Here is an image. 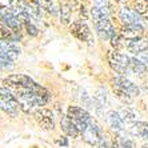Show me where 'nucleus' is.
I'll return each mask as SVG.
<instances>
[{
  "label": "nucleus",
  "instance_id": "1a4fd4ad",
  "mask_svg": "<svg viewBox=\"0 0 148 148\" xmlns=\"http://www.w3.org/2000/svg\"><path fill=\"white\" fill-rule=\"evenodd\" d=\"M67 116L76 124V127L79 128L80 132L84 130V127H86L87 123H88L91 119L88 111L84 110L83 107H77V106H71V107H68Z\"/></svg>",
  "mask_w": 148,
  "mask_h": 148
},
{
  "label": "nucleus",
  "instance_id": "c9c22d12",
  "mask_svg": "<svg viewBox=\"0 0 148 148\" xmlns=\"http://www.w3.org/2000/svg\"><path fill=\"white\" fill-rule=\"evenodd\" d=\"M77 1H79V3H83V1H84V0H77Z\"/></svg>",
  "mask_w": 148,
  "mask_h": 148
},
{
  "label": "nucleus",
  "instance_id": "423d86ee",
  "mask_svg": "<svg viewBox=\"0 0 148 148\" xmlns=\"http://www.w3.org/2000/svg\"><path fill=\"white\" fill-rule=\"evenodd\" d=\"M19 108L20 107L14 91L5 86H0V110H3L10 116L15 117L19 112Z\"/></svg>",
  "mask_w": 148,
  "mask_h": 148
},
{
  "label": "nucleus",
  "instance_id": "39448f33",
  "mask_svg": "<svg viewBox=\"0 0 148 148\" xmlns=\"http://www.w3.org/2000/svg\"><path fill=\"white\" fill-rule=\"evenodd\" d=\"M112 0H93L90 10L91 20L92 23H100L112 19Z\"/></svg>",
  "mask_w": 148,
  "mask_h": 148
},
{
  "label": "nucleus",
  "instance_id": "2f4dec72",
  "mask_svg": "<svg viewBox=\"0 0 148 148\" xmlns=\"http://www.w3.org/2000/svg\"><path fill=\"white\" fill-rule=\"evenodd\" d=\"M28 5H40L39 4V0H24Z\"/></svg>",
  "mask_w": 148,
  "mask_h": 148
},
{
  "label": "nucleus",
  "instance_id": "b1692460",
  "mask_svg": "<svg viewBox=\"0 0 148 148\" xmlns=\"http://www.w3.org/2000/svg\"><path fill=\"white\" fill-rule=\"evenodd\" d=\"M21 24H23V31H25V34L28 36H31V38H36L39 35V27L36 25L35 20L32 17H27L24 20L21 21Z\"/></svg>",
  "mask_w": 148,
  "mask_h": 148
},
{
  "label": "nucleus",
  "instance_id": "20e7f679",
  "mask_svg": "<svg viewBox=\"0 0 148 148\" xmlns=\"http://www.w3.org/2000/svg\"><path fill=\"white\" fill-rule=\"evenodd\" d=\"M68 31L75 39L79 41L84 43L88 45L95 44V38H93V32L91 27L87 24V21L82 20V19H76L71 24L68 25Z\"/></svg>",
  "mask_w": 148,
  "mask_h": 148
},
{
  "label": "nucleus",
  "instance_id": "cd10ccee",
  "mask_svg": "<svg viewBox=\"0 0 148 148\" xmlns=\"http://www.w3.org/2000/svg\"><path fill=\"white\" fill-rule=\"evenodd\" d=\"M117 112L121 116L124 123H132V121L136 120V112L130 107H121Z\"/></svg>",
  "mask_w": 148,
  "mask_h": 148
},
{
  "label": "nucleus",
  "instance_id": "72a5a7b5",
  "mask_svg": "<svg viewBox=\"0 0 148 148\" xmlns=\"http://www.w3.org/2000/svg\"><path fill=\"white\" fill-rule=\"evenodd\" d=\"M115 3H117V4H121V5H123L124 3H125V1H127V0H114Z\"/></svg>",
  "mask_w": 148,
  "mask_h": 148
},
{
  "label": "nucleus",
  "instance_id": "c85d7f7f",
  "mask_svg": "<svg viewBox=\"0 0 148 148\" xmlns=\"http://www.w3.org/2000/svg\"><path fill=\"white\" fill-rule=\"evenodd\" d=\"M134 141L125 136H117L114 141V148H134Z\"/></svg>",
  "mask_w": 148,
  "mask_h": 148
},
{
  "label": "nucleus",
  "instance_id": "f8f14e48",
  "mask_svg": "<svg viewBox=\"0 0 148 148\" xmlns=\"http://www.w3.org/2000/svg\"><path fill=\"white\" fill-rule=\"evenodd\" d=\"M93 29H95L96 36L101 41H110L111 38L117 32V28H116V25L112 23V20L95 23V24H93Z\"/></svg>",
  "mask_w": 148,
  "mask_h": 148
},
{
  "label": "nucleus",
  "instance_id": "f3484780",
  "mask_svg": "<svg viewBox=\"0 0 148 148\" xmlns=\"http://www.w3.org/2000/svg\"><path fill=\"white\" fill-rule=\"evenodd\" d=\"M106 121H107V124L111 127V130H114L116 132H121L124 130V121L117 111H110V112H107Z\"/></svg>",
  "mask_w": 148,
  "mask_h": 148
},
{
  "label": "nucleus",
  "instance_id": "a878e982",
  "mask_svg": "<svg viewBox=\"0 0 148 148\" xmlns=\"http://www.w3.org/2000/svg\"><path fill=\"white\" fill-rule=\"evenodd\" d=\"M110 44H111V48H112V49H116V51H123V49H125V39L123 38V35H121L120 32L117 31L116 34L111 38Z\"/></svg>",
  "mask_w": 148,
  "mask_h": 148
},
{
  "label": "nucleus",
  "instance_id": "5701e85b",
  "mask_svg": "<svg viewBox=\"0 0 148 148\" xmlns=\"http://www.w3.org/2000/svg\"><path fill=\"white\" fill-rule=\"evenodd\" d=\"M39 4L41 10L52 16L60 15V4H58L56 0H39Z\"/></svg>",
  "mask_w": 148,
  "mask_h": 148
},
{
  "label": "nucleus",
  "instance_id": "9b49d317",
  "mask_svg": "<svg viewBox=\"0 0 148 148\" xmlns=\"http://www.w3.org/2000/svg\"><path fill=\"white\" fill-rule=\"evenodd\" d=\"M80 134L83 135V138L87 143H90L91 145H96L101 141V131H100V127L97 125V123L93 120L92 117L90 119V121L87 123V125L84 127Z\"/></svg>",
  "mask_w": 148,
  "mask_h": 148
},
{
  "label": "nucleus",
  "instance_id": "6ab92c4d",
  "mask_svg": "<svg viewBox=\"0 0 148 148\" xmlns=\"http://www.w3.org/2000/svg\"><path fill=\"white\" fill-rule=\"evenodd\" d=\"M60 127H62V130H63L64 134L68 135V136H72V138H76V136L80 134L79 128L76 127V124L73 123L67 115H62V119H60Z\"/></svg>",
  "mask_w": 148,
  "mask_h": 148
},
{
  "label": "nucleus",
  "instance_id": "f704fd0d",
  "mask_svg": "<svg viewBox=\"0 0 148 148\" xmlns=\"http://www.w3.org/2000/svg\"><path fill=\"white\" fill-rule=\"evenodd\" d=\"M141 148H148V144H144V145H143V147H141Z\"/></svg>",
  "mask_w": 148,
  "mask_h": 148
},
{
  "label": "nucleus",
  "instance_id": "393cba45",
  "mask_svg": "<svg viewBox=\"0 0 148 148\" xmlns=\"http://www.w3.org/2000/svg\"><path fill=\"white\" fill-rule=\"evenodd\" d=\"M72 12H73V8L71 5L66 3H60V20H62L63 24L69 25L72 23Z\"/></svg>",
  "mask_w": 148,
  "mask_h": 148
},
{
  "label": "nucleus",
  "instance_id": "aec40b11",
  "mask_svg": "<svg viewBox=\"0 0 148 148\" xmlns=\"http://www.w3.org/2000/svg\"><path fill=\"white\" fill-rule=\"evenodd\" d=\"M131 8L148 23V0H131Z\"/></svg>",
  "mask_w": 148,
  "mask_h": 148
},
{
  "label": "nucleus",
  "instance_id": "0eeeda50",
  "mask_svg": "<svg viewBox=\"0 0 148 148\" xmlns=\"http://www.w3.org/2000/svg\"><path fill=\"white\" fill-rule=\"evenodd\" d=\"M0 21L4 23L11 31L16 32V34H20L23 31V24H21L19 16L8 5H0Z\"/></svg>",
  "mask_w": 148,
  "mask_h": 148
},
{
  "label": "nucleus",
  "instance_id": "9d476101",
  "mask_svg": "<svg viewBox=\"0 0 148 148\" xmlns=\"http://www.w3.org/2000/svg\"><path fill=\"white\" fill-rule=\"evenodd\" d=\"M117 17L120 21V25H130V24H145V21L139 16L130 5H120L117 10Z\"/></svg>",
  "mask_w": 148,
  "mask_h": 148
},
{
  "label": "nucleus",
  "instance_id": "6e6552de",
  "mask_svg": "<svg viewBox=\"0 0 148 148\" xmlns=\"http://www.w3.org/2000/svg\"><path fill=\"white\" fill-rule=\"evenodd\" d=\"M35 84L32 77L24 73H12L5 76L1 80V86H5L11 90H20V88H29Z\"/></svg>",
  "mask_w": 148,
  "mask_h": 148
},
{
  "label": "nucleus",
  "instance_id": "f03ea898",
  "mask_svg": "<svg viewBox=\"0 0 148 148\" xmlns=\"http://www.w3.org/2000/svg\"><path fill=\"white\" fill-rule=\"evenodd\" d=\"M111 87H112L116 97L124 104H131L134 97L140 96L141 93L140 87L121 75H117L111 79Z\"/></svg>",
  "mask_w": 148,
  "mask_h": 148
},
{
  "label": "nucleus",
  "instance_id": "7ed1b4c3",
  "mask_svg": "<svg viewBox=\"0 0 148 148\" xmlns=\"http://www.w3.org/2000/svg\"><path fill=\"white\" fill-rule=\"evenodd\" d=\"M107 63L111 67V69L114 72L119 73L121 76L130 75V63H131V56H128L127 53H123L121 51H116V49H108L107 52Z\"/></svg>",
  "mask_w": 148,
  "mask_h": 148
},
{
  "label": "nucleus",
  "instance_id": "a211bd4d",
  "mask_svg": "<svg viewBox=\"0 0 148 148\" xmlns=\"http://www.w3.org/2000/svg\"><path fill=\"white\" fill-rule=\"evenodd\" d=\"M23 40V35L16 34V32L11 31L7 25L0 21V41H14V43H20Z\"/></svg>",
  "mask_w": 148,
  "mask_h": 148
},
{
  "label": "nucleus",
  "instance_id": "473e14b6",
  "mask_svg": "<svg viewBox=\"0 0 148 148\" xmlns=\"http://www.w3.org/2000/svg\"><path fill=\"white\" fill-rule=\"evenodd\" d=\"M100 148H114V145L111 147L110 144H108L106 140H101V144H100Z\"/></svg>",
  "mask_w": 148,
  "mask_h": 148
},
{
  "label": "nucleus",
  "instance_id": "c756f323",
  "mask_svg": "<svg viewBox=\"0 0 148 148\" xmlns=\"http://www.w3.org/2000/svg\"><path fill=\"white\" fill-rule=\"evenodd\" d=\"M136 58H139V59L141 60V62H143V63L145 64V66L148 67V49H147L145 52H143V53H140V55H138Z\"/></svg>",
  "mask_w": 148,
  "mask_h": 148
},
{
  "label": "nucleus",
  "instance_id": "4468645a",
  "mask_svg": "<svg viewBox=\"0 0 148 148\" xmlns=\"http://www.w3.org/2000/svg\"><path fill=\"white\" fill-rule=\"evenodd\" d=\"M117 31L123 35L125 40L139 39L145 36V24H130V25H120Z\"/></svg>",
  "mask_w": 148,
  "mask_h": 148
},
{
  "label": "nucleus",
  "instance_id": "4be33fe9",
  "mask_svg": "<svg viewBox=\"0 0 148 148\" xmlns=\"http://www.w3.org/2000/svg\"><path fill=\"white\" fill-rule=\"evenodd\" d=\"M130 71L134 75L138 76H144L148 73V67L145 66L144 63L141 62L139 58L136 56H131V63H130Z\"/></svg>",
  "mask_w": 148,
  "mask_h": 148
},
{
  "label": "nucleus",
  "instance_id": "412c9836",
  "mask_svg": "<svg viewBox=\"0 0 148 148\" xmlns=\"http://www.w3.org/2000/svg\"><path fill=\"white\" fill-rule=\"evenodd\" d=\"M93 104L97 112H101L107 104V90L104 87H99L93 95Z\"/></svg>",
  "mask_w": 148,
  "mask_h": 148
},
{
  "label": "nucleus",
  "instance_id": "2eb2a0df",
  "mask_svg": "<svg viewBox=\"0 0 148 148\" xmlns=\"http://www.w3.org/2000/svg\"><path fill=\"white\" fill-rule=\"evenodd\" d=\"M21 53V48L19 43H14V41H0V55L5 56V58L11 59L16 62L17 58Z\"/></svg>",
  "mask_w": 148,
  "mask_h": 148
},
{
  "label": "nucleus",
  "instance_id": "dca6fc26",
  "mask_svg": "<svg viewBox=\"0 0 148 148\" xmlns=\"http://www.w3.org/2000/svg\"><path fill=\"white\" fill-rule=\"evenodd\" d=\"M125 49L128 52L134 53L135 56L140 55L148 49V38L143 36L139 39H132V40H125Z\"/></svg>",
  "mask_w": 148,
  "mask_h": 148
},
{
  "label": "nucleus",
  "instance_id": "ddd939ff",
  "mask_svg": "<svg viewBox=\"0 0 148 148\" xmlns=\"http://www.w3.org/2000/svg\"><path fill=\"white\" fill-rule=\"evenodd\" d=\"M34 117L43 130L51 131V130H53V127H55L53 114H52V111L48 110V108H43V107L38 108V110L34 112Z\"/></svg>",
  "mask_w": 148,
  "mask_h": 148
},
{
  "label": "nucleus",
  "instance_id": "f257e3e1",
  "mask_svg": "<svg viewBox=\"0 0 148 148\" xmlns=\"http://www.w3.org/2000/svg\"><path fill=\"white\" fill-rule=\"evenodd\" d=\"M14 93L17 99L20 110L27 112V114L31 112L32 108H41V106H45L51 101V92L38 83H35L29 88L14 90Z\"/></svg>",
  "mask_w": 148,
  "mask_h": 148
},
{
  "label": "nucleus",
  "instance_id": "7c9ffc66",
  "mask_svg": "<svg viewBox=\"0 0 148 148\" xmlns=\"http://www.w3.org/2000/svg\"><path fill=\"white\" fill-rule=\"evenodd\" d=\"M56 144H59V145H63V147H67V145H68V140H67L66 138L58 139V140H56Z\"/></svg>",
  "mask_w": 148,
  "mask_h": 148
},
{
  "label": "nucleus",
  "instance_id": "bb28decb",
  "mask_svg": "<svg viewBox=\"0 0 148 148\" xmlns=\"http://www.w3.org/2000/svg\"><path fill=\"white\" fill-rule=\"evenodd\" d=\"M131 134L134 136H138V138H143L148 134V123L145 121H138V123H135L131 128Z\"/></svg>",
  "mask_w": 148,
  "mask_h": 148
}]
</instances>
